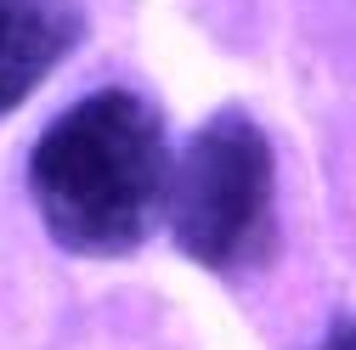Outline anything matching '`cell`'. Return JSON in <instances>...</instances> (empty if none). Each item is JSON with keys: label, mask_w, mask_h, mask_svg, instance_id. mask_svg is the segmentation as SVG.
Wrapping results in <instances>:
<instances>
[{"label": "cell", "mask_w": 356, "mask_h": 350, "mask_svg": "<svg viewBox=\"0 0 356 350\" xmlns=\"http://www.w3.org/2000/svg\"><path fill=\"white\" fill-rule=\"evenodd\" d=\"M164 113L124 85L63 108L29 153V203L46 238L79 260L136 254L164 215Z\"/></svg>", "instance_id": "1"}, {"label": "cell", "mask_w": 356, "mask_h": 350, "mask_svg": "<svg viewBox=\"0 0 356 350\" xmlns=\"http://www.w3.org/2000/svg\"><path fill=\"white\" fill-rule=\"evenodd\" d=\"M170 238L215 277H249L277 249V153L243 108H215L170 158Z\"/></svg>", "instance_id": "2"}, {"label": "cell", "mask_w": 356, "mask_h": 350, "mask_svg": "<svg viewBox=\"0 0 356 350\" xmlns=\"http://www.w3.org/2000/svg\"><path fill=\"white\" fill-rule=\"evenodd\" d=\"M85 0H0V119L17 113L85 46Z\"/></svg>", "instance_id": "3"}, {"label": "cell", "mask_w": 356, "mask_h": 350, "mask_svg": "<svg viewBox=\"0 0 356 350\" xmlns=\"http://www.w3.org/2000/svg\"><path fill=\"white\" fill-rule=\"evenodd\" d=\"M317 350H356V317H345V322H334V328H328V339H323Z\"/></svg>", "instance_id": "4"}]
</instances>
